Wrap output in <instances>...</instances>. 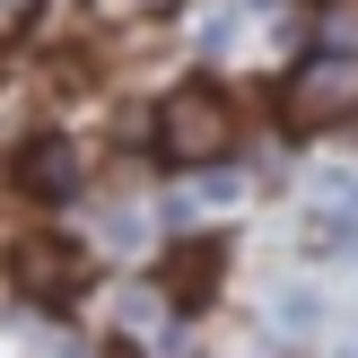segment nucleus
Returning a JSON list of instances; mask_svg holds the SVG:
<instances>
[{
  "label": "nucleus",
  "mask_w": 358,
  "mask_h": 358,
  "mask_svg": "<svg viewBox=\"0 0 358 358\" xmlns=\"http://www.w3.org/2000/svg\"><path fill=\"white\" fill-rule=\"evenodd\" d=\"M157 149H166L175 166H219V157L236 149V105H227L219 87H175V96L157 105Z\"/></svg>",
  "instance_id": "obj_1"
},
{
  "label": "nucleus",
  "mask_w": 358,
  "mask_h": 358,
  "mask_svg": "<svg viewBox=\"0 0 358 358\" xmlns=\"http://www.w3.org/2000/svg\"><path fill=\"white\" fill-rule=\"evenodd\" d=\"M280 114H289V131H324V122H350L358 114V52H315V62L289 70V87H280Z\"/></svg>",
  "instance_id": "obj_2"
},
{
  "label": "nucleus",
  "mask_w": 358,
  "mask_h": 358,
  "mask_svg": "<svg viewBox=\"0 0 358 358\" xmlns=\"http://www.w3.org/2000/svg\"><path fill=\"white\" fill-rule=\"evenodd\" d=\"M17 289H35V297H70L87 280V262H79V245H62V236H17Z\"/></svg>",
  "instance_id": "obj_3"
},
{
  "label": "nucleus",
  "mask_w": 358,
  "mask_h": 358,
  "mask_svg": "<svg viewBox=\"0 0 358 358\" xmlns=\"http://www.w3.org/2000/svg\"><path fill=\"white\" fill-rule=\"evenodd\" d=\"M9 175H17L27 192H35V201H62V192L79 184V149H70V140H27Z\"/></svg>",
  "instance_id": "obj_4"
},
{
  "label": "nucleus",
  "mask_w": 358,
  "mask_h": 358,
  "mask_svg": "<svg viewBox=\"0 0 358 358\" xmlns=\"http://www.w3.org/2000/svg\"><path fill=\"white\" fill-rule=\"evenodd\" d=\"M114 332L157 341V358H166V280H140V289H122V297H114Z\"/></svg>",
  "instance_id": "obj_5"
},
{
  "label": "nucleus",
  "mask_w": 358,
  "mask_h": 358,
  "mask_svg": "<svg viewBox=\"0 0 358 358\" xmlns=\"http://www.w3.org/2000/svg\"><path fill=\"white\" fill-rule=\"evenodd\" d=\"M219 201H236V175H227V166H210L192 192H175V201H166V227H192L201 210H219Z\"/></svg>",
  "instance_id": "obj_6"
},
{
  "label": "nucleus",
  "mask_w": 358,
  "mask_h": 358,
  "mask_svg": "<svg viewBox=\"0 0 358 358\" xmlns=\"http://www.w3.org/2000/svg\"><path fill=\"white\" fill-rule=\"evenodd\" d=\"M324 44H332V52H358V9H332V17H324Z\"/></svg>",
  "instance_id": "obj_7"
},
{
  "label": "nucleus",
  "mask_w": 358,
  "mask_h": 358,
  "mask_svg": "<svg viewBox=\"0 0 358 358\" xmlns=\"http://www.w3.org/2000/svg\"><path fill=\"white\" fill-rule=\"evenodd\" d=\"M27 17H35V0H0V35H17Z\"/></svg>",
  "instance_id": "obj_8"
},
{
  "label": "nucleus",
  "mask_w": 358,
  "mask_h": 358,
  "mask_svg": "<svg viewBox=\"0 0 358 358\" xmlns=\"http://www.w3.org/2000/svg\"><path fill=\"white\" fill-rule=\"evenodd\" d=\"M149 9H175V0H149Z\"/></svg>",
  "instance_id": "obj_9"
},
{
  "label": "nucleus",
  "mask_w": 358,
  "mask_h": 358,
  "mask_svg": "<svg viewBox=\"0 0 358 358\" xmlns=\"http://www.w3.org/2000/svg\"><path fill=\"white\" fill-rule=\"evenodd\" d=\"M350 201H358V184H350Z\"/></svg>",
  "instance_id": "obj_10"
}]
</instances>
